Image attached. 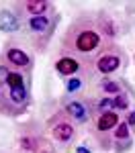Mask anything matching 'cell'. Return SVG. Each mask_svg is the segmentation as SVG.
I'll use <instances>...</instances> for the list:
<instances>
[{"label": "cell", "mask_w": 135, "mask_h": 153, "mask_svg": "<svg viewBox=\"0 0 135 153\" xmlns=\"http://www.w3.org/2000/svg\"><path fill=\"white\" fill-rule=\"evenodd\" d=\"M27 27L31 29V33H35V35H43V33H51V21H49L47 14H41V16H31L29 19V23Z\"/></svg>", "instance_id": "12"}, {"label": "cell", "mask_w": 135, "mask_h": 153, "mask_svg": "<svg viewBox=\"0 0 135 153\" xmlns=\"http://www.w3.org/2000/svg\"><path fill=\"white\" fill-rule=\"evenodd\" d=\"M10 71H12V70H8V65L0 63V88H2V86H6V82H8V76H10Z\"/></svg>", "instance_id": "19"}, {"label": "cell", "mask_w": 135, "mask_h": 153, "mask_svg": "<svg viewBox=\"0 0 135 153\" xmlns=\"http://www.w3.org/2000/svg\"><path fill=\"white\" fill-rule=\"evenodd\" d=\"M113 108H115V100L113 98H100L98 100V114H102V112H113Z\"/></svg>", "instance_id": "15"}, {"label": "cell", "mask_w": 135, "mask_h": 153, "mask_svg": "<svg viewBox=\"0 0 135 153\" xmlns=\"http://www.w3.org/2000/svg\"><path fill=\"white\" fill-rule=\"evenodd\" d=\"M41 143H43V137L35 135V133H23L19 137V147L23 153H35Z\"/></svg>", "instance_id": "10"}, {"label": "cell", "mask_w": 135, "mask_h": 153, "mask_svg": "<svg viewBox=\"0 0 135 153\" xmlns=\"http://www.w3.org/2000/svg\"><path fill=\"white\" fill-rule=\"evenodd\" d=\"M100 88H102L104 92H110V94H115V96L123 92V90H121V86H119L117 82H110V80H104V82L100 84Z\"/></svg>", "instance_id": "17"}, {"label": "cell", "mask_w": 135, "mask_h": 153, "mask_svg": "<svg viewBox=\"0 0 135 153\" xmlns=\"http://www.w3.org/2000/svg\"><path fill=\"white\" fill-rule=\"evenodd\" d=\"M29 104H31L29 86L0 90V112H2V114H6V117L25 114V110L29 108Z\"/></svg>", "instance_id": "2"}, {"label": "cell", "mask_w": 135, "mask_h": 153, "mask_svg": "<svg viewBox=\"0 0 135 153\" xmlns=\"http://www.w3.org/2000/svg\"><path fill=\"white\" fill-rule=\"evenodd\" d=\"M63 112L72 118L76 125H84L86 120L90 118V112H92V110H88V106H86L84 102H80V100H72V102L66 104V110H63Z\"/></svg>", "instance_id": "8"}, {"label": "cell", "mask_w": 135, "mask_h": 153, "mask_svg": "<svg viewBox=\"0 0 135 153\" xmlns=\"http://www.w3.org/2000/svg\"><path fill=\"white\" fill-rule=\"evenodd\" d=\"M76 153H92V151H88L86 147H82V145H78V147H76Z\"/></svg>", "instance_id": "22"}, {"label": "cell", "mask_w": 135, "mask_h": 153, "mask_svg": "<svg viewBox=\"0 0 135 153\" xmlns=\"http://www.w3.org/2000/svg\"><path fill=\"white\" fill-rule=\"evenodd\" d=\"M49 129H51V137L53 141H57L60 145H68L74 141L76 137V127H74V120L66 112L63 114H55V117L49 120Z\"/></svg>", "instance_id": "3"}, {"label": "cell", "mask_w": 135, "mask_h": 153, "mask_svg": "<svg viewBox=\"0 0 135 153\" xmlns=\"http://www.w3.org/2000/svg\"><path fill=\"white\" fill-rule=\"evenodd\" d=\"M19 27H21V21L16 16V12L6 10V8L0 10V31L2 33H16Z\"/></svg>", "instance_id": "9"}, {"label": "cell", "mask_w": 135, "mask_h": 153, "mask_svg": "<svg viewBox=\"0 0 135 153\" xmlns=\"http://www.w3.org/2000/svg\"><path fill=\"white\" fill-rule=\"evenodd\" d=\"M121 120H119V114L113 110V112H102V114H98L96 120H94V133H96L98 137L100 135H109L113 131L117 129V125H119Z\"/></svg>", "instance_id": "7"}, {"label": "cell", "mask_w": 135, "mask_h": 153, "mask_svg": "<svg viewBox=\"0 0 135 153\" xmlns=\"http://www.w3.org/2000/svg\"><path fill=\"white\" fill-rule=\"evenodd\" d=\"M4 61L6 63H10L12 68H16V71L19 70H27V68H31V55L27 53V51H23V49H19V47H14V45H6L4 47Z\"/></svg>", "instance_id": "5"}, {"label": "cell", "mask_w": 135, "mask_h": 153, "mask_svg": "<svg viewBox=\"0 0 135 153\" xmlns=\"http://www.w3.org/2000/svg\"><path fill=\"white\" fill-rule=\"evenodd\" d=\"M98 25H100L102 33H104L107 37H110V39H113V37L117 35V25L113 23V19H110V16H109V21H107V16L102 14V16L98 19Z\"/></svg>", "instance_id": "13"}, {"label": "cell", "mask_w": 135, "mask_h": 153, "mask_svg": "<svg viewBox=\"0 0 135 153\" xmlns=\"http://www.w3.org/2000/svg\"><path fill=\"white\" fill-rule=\"evenodd\" d=\"M82 88V78H68V82H66V90L74 94V92H78Z\"/></svg>", "instance_id": "18"}, {"label": "cell", "mask_w": 135, "mask_h": 153, "mask_svg": "<svg viewBox=\"0 0 135 153\" xmlns=\"http://www.w3.org/2000/svg\"><path fill=\"white\" fill-rule=\"evenodd\" d=\"M121 63H123V51L117 47V45H109L107 49H102L100 55L96 57V61H94L96 70L100 71V74H104V76L117 71L121 68Z\"/></svg>", "instance_id": "4"}, {"label": "cell", "mask_w": 135, "mask_h": 153, "mask_svg": "<svg viewBox=\"0 0 135 153\" xmlns=\"http://www.w3.org/2000/svg\"><path fill=\"white\" fill-rule=\"evenodd\" d=\"M102 45V37L96 31L94 23L86 16H80L78 21H74L68 29V33L63 37V51L76 55H88L92 51H96Z\"/></svg>", "instance_id": "1"}, {"label": "cell", "mask_w": 135, "mask_h": 153, "mask_svg": "<svg viewBox=\"0 0 135 153\" xmlns=\"http://www.w3.org/2000/svg\"><path fill=\"white\" fill-rule=\"evenodd\" d=\"M35 153H55V149H53V145H51L47 139H43V143L39 145V149H37Z\"/></svg>", "instance_id": "20"}, {"label": "cell", "mask_w": 135, "mask_h": 153, "mask_svg": "<svg viewBox=\"0 0 135 153\" xmlns=\"http://www.w3.org/2000/svg\"><path fill=\"white\" fill-rule=\"evenodd\" d=\"M113 100H115V108H119V110H127L129 108V96L125 94V92L117 94Z\"/></svg>", "instance_id": "16"}, {"label": "cell", "mask_w": 135, "mask_h": 153, "mask_svg": "<svg viewBox=\"0 0 135 153\" xmlns=\"http://www.w3.org/2000/svg\"><path fill=\"white\" fill-rule=\"evenodd\" d=\"M19 8L27 10L31 16H41L51 8V2H47V0H27V2H19Z\"/></svg>", "instance_id": "11"}, {"label": "cell", "mask_w": 135, "mask_h": 153, "mask_svg": "<svg viewBox=\"0 0 135 153\" xmlns=\"http://www.w3.org/2000/svg\"><path fill=\"white\" fill-rule=\"evenodd\" d=\"M113 137H115L117 141H123V143L129 141V137H131V135H129V125H127V120L117 125V129L113 131Z\"/></svg>", "instance_id": "14"}, {"label": "cell", "mask_w": 135, "mask_h": 153, "mask_svg": "<svg viewBox=\"0 0 135 153\" xmlns=\"http://www.w3.org/2000/svg\"><path fill=\"white\" fill-rule=\"evenodd\" d=\"M127 125H129V127H135V112H131V114H129V120H127Z\"/></svg>", "instance_id": "21"}, {"label": "cell", "mask_w": 135, "mask_h": 153, "mask_svg": "<svg viewBox=\"0 0 135 153\" xmlns=\"http://www.w3.org/2000/svg\"><path fill=\"white\" fill-rule=\"evenodd\" d=\"M84 68V61L78 57H74V55H63L55 61V71L60 74V76H66V78H70V76H78L80 71Z\"/></svg>", "instance_id": "6"}]
</instances>
